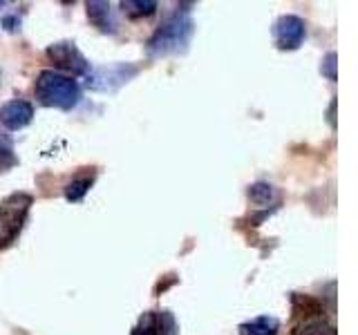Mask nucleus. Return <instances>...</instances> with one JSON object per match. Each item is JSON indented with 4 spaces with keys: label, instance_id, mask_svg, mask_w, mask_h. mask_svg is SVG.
<instances>
[{
    "label": "nucleus",
    "instance_id": "2eb2a0df",
    "mask_svg": "<svg viewBox=\"0 0 358 335\" xmlns=\"http://www.w3.org/2000/svg\"><path fill=\"white\" fill-rule=\"evenodd\" d=\"M16 163L18 159L14 154V143H11V139L0 130V172L9 170V168H14Z\"/></svg>",
    "mask_w": 358,
    "mask_h": 335
},
{
    "label": "nucleus",
    "instance_id": "1a4fd4ad",
    "mask_svg": "<svg viewBox=\"0 0 358 335\" xmlns=\"http://www.w3.org/2000/svg\"><path fill=\"white\" fill-rule=\"evenodd\" d=\"M87 18L90 22L103 34H117L119 22L115 20V14H112V5L103 3V0H94V3H87Z\"/></svg>",
    "mask_w": 358,
    "mask_h": 335
},
{
    "label": "nucleus",
    "instance_id": "f8f14e48",
    "mask_svg": "<svg viewBox=\"0 0 358 335\" xmlns=\"http://www.w3.org/2000/svg\"><path fill=\"white\" fill-rule=\"evenodd\" d=\"M157 5L155 0H123L121 3V9L123 14L130 16V18H143V16H152L157 11Z\"/></svg>",
    "mask_w": 358,
    "mask_h": 335
},
{
    "label": "nucleus",
    "instance_id": "4468645a",
    "mask_svg": "<svg viewBox=\"0 0 358 335\" xmlns=\"http://www.w3.org/2000/svg\"><path fill=\"white\" fill-rule=\"evenodd\" d=\"M94 184V177H76L65 186V199L67 201H81L85 193Z\"/></svg>",
    "mask_w": 358,
    "mask_h": 335
},
{
    "label": "nucleus",
    "instance_id": "ddd939ff",
    "mask_svg": "<svg viewBox=\"0 0 358 335\" xmlns=\"http://www.w3.org/2000/svg\"><path fill=\"white\" fill-rule=\"evenodd\" d=\"M249 199H251V204L255 206H268V204H273V201L278 199V193H275V188L271 184H253L249 186Z\"/></svg>",
    "mask_w": 358,
    "mask_h": 335
},
{
    "label": "nucleus",
    "instance_id": "20e7f679",
    "mask_svg": "<svg viewBox=\"0 0 358 335\" xmlns=\"http://www.w3.org/2000/svg\"><path fill=\"white\" fill-rule=\"evenodd\" d=\"M139 74V65L134 63H112L103 67H92L87 74V87L92 92H117L119 87L130 83Z\"/></svg>",
    "mask_w": 358,
    "mask_h": 335
},
{
    "label": "nucleus",
    "instance_id": "f257e3e1",
    "mask_svg": "<svg viewBox=\"0 0 358 335\" xmlns=\"http://www.w3.org/2000/svg\"><path fill=\"white\" fill-rule=\"evenodd\" d=\"M195 22L184 11H177L168 18L164 25L157 29L148 40V56L150 59H164L171 54H184L188 50V43L193 38Z\"/></svg>",
    "mask_w": 358,
    "mask_h": 335
},
{
    "label": "nucleus",
    "instance_id": "a211bd4d",
    "mask_svg": "<svg viewBox=\"0 0 358 335\" xmlns=\"http://www.w3.org/2000/svg\"><path fill=\"white\" fill-rule=\"evenodd\" d=\"M336 103H338V100H336V96L331 98V103H329V117H327V121H329V126L331 128H336Z\"/></svg>",
    "mask_w": 358,
    "mask_h": 335
},
{
    "label": "nucleus",
    "instance_id": "39448f33",
    "mask_svg": "<svg viewBox=\"0 0 358 335\" xmlns=\"http://www.w3.org/2000/svg\"><path fill=\"white\" fill-rule=\"evenodd\" d=\"M45 56L48 61L54 65V72H67V74H74V76H87L92 65L81 54V50L76 47L74 43L70 40H61V43H54L45 50Z\"/></svg>",
    "mask_w": 358,
    "mask_h": 335
},
{
    "label": "nucleus",
    "instance_id": "f03ea898",
    "mask_svg": "<svg viewBox=\"0 0 358 335\" xmlns=\"http://www.w3.org/2000/svg\"><path fill=\"white\" fill-rule=\"evenodd\" d=\"M34 94L38 103L56 110H72L81 100V87L72 76L59 74L54 70H43L34 83Z\"/></svg>",
    "mask_w": 358,
    "mask_h": 335
},
{
    "label": "nucleus",
    "instance_id": "0eeeda50",
    "mask_svg": "<svg viewBox=\"0 0 358 335\" xmlns=\"http://www.w3.org/2000/svg\"><path fill=\"white\" fill-rule=\"evenodd\" d=\"M132 335H179V327L171 311H145Z\"/></svg>",
    "mask_w": 358,
    "mask_h": 335
},
{
    "label": "nucleus",
    "instance_id": "423d86ee",
    "mask_svg": "<svg viewBox=\"0 0 358 335\" xmlns=\"http://www.w3.org/2000/svg\"><path fill=\"white\" fill-rule=\"evenodd\" d=\"M273 38H275V45L280 50H285V52L298 50L307 38L305 20H302L300 16H294V14L280 16L275 27H273Z\"/></svg>",
    "mask_w": 358,
    "mask_h": 335
},
{
    "label": "nucleus",
    "instance_id": "7ed1b4c3",
    "mask_svg": "<svg viewBox=\"0 0 358 335\" xmlns=\"http://www.w3.org/2000/svg\"><path fill=\"white\" fill-rule=\"evenodd\" d=\"M34 197L27 193H14L0 204V248H7L16 241L25 226Z\"/></svg>",
    "mask_w": 358,
    "mask_h": 335
},
{
    "label": "nucleus",
    "instance_id": "9d476101",
    "mask_svg": "<svg viewBox=\"0 0 358 335\" xmlns=\"http://www.w3.org/2000/svg\"><path fill=\"white\" fill-rule=\"evenodd\" d=\"M280 320L273 315H260L240 324V335H278Z\"/></svg>",
    "mask_w": 358,
    "mask_h": 335
},
{
    "label": "nucleus",
    "instance_id": "dca6fc26",
    "mask_svg": "<svg viewBox=\"0 0 358 335\" xmlns=\"http://www.w3.org/2000/svg\"><path fill=\"white\" fill-rule=\"evenodd\" d=\"M296 335H336V329L324 320H309L296 331Z\"/></svg>",
    "mask_w": 358,
    "mask_h": 335
},
{
    "label": "nucleus",
    "instance_id": "6e6552de",
    "mask_svg": "<svg viewBox=\"0 0 358 335\" xmlns=\"http://www.w3.org/2000/svg\"><path fill=\"white\" fill-rule=\"evenodd\" d=\"M34 119V105L29 100H22V98H14V100H7V103L0 107V126L5 130H22L27 128Z\"/></svg>",
    "mask_w": 358,
    "mask_h": 335
},
{
    "label": "nucleus",
    "instance_id": "9b49d317",
    "mask_svg": "<svg viewBox=\"0 0 358 335\" xmlns=\"http://www.w3.org/2000/svg\"><path fill=\"white\" fill-rule=\"evenodd\" d=\"M291 302H294V313H296V315H300V318H305V322L318 320L324 313L322 302H318L316 297H311V295H298V293H294Z\"/></svg>",
    "mask_w": 358,
    "mask_h": 335
},
{
    "label": "nucleus",
    "instance_id": "f3484780",
    "mask_svg": "<svg viewBox=\"0 0 358 335\" xmlns=\"http://www.w3.org/2000/svg\"><path fill=\"white\" fill-rule=\"evenodd\" d=\"M320 74L324 78H329V81H336V78H338V54L329 52L327 56H324L322 63H320Z\"/></svg>",
    "mask_w": 358,
    "mask_h": 335
}]
</instances>
